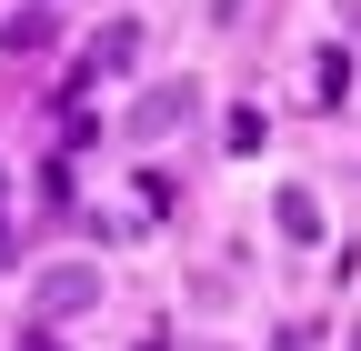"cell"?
Instances as JSON below:
<instances>
[{
  "label": "cell",
  "instance_id": "1",
  "mask_svg": "<svg viewBox=\"0 0 361 351\" xmlns=\"http://www.w3.org/2000/svg\"><path fill=\"white\" fill-rule=\"evenodd\" d=\"M90 301H101V271H90V261H61V271H40V312H51V321L90 312Z\"/></svg>",
  "mask_w": 361,
  "mask_h": 351
},
{
  "label": "cell",
  "instance_id": "2",
  "mask_svg": "<svg viewBox=\"0 0 361 351\" xmlns=\"http://www.w3.org/2000/svg\"><path fill=\"white\" fill-rule=\"evenodd\" d=\"M281 231H291V241H311V231H322V221H311V191H281Z\"/></svg>",
  "mask_w": 361,
  "mask_h": 351
}]
</instances>
